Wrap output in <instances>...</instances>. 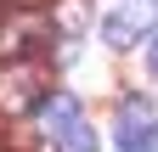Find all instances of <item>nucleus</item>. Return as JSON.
<instances>
[{
  "instance_id": "nucleus-4",
  "label": "nucleus",
  "mask_w": 158,
  "mask_h": 152,
  "mask_svg": "<svg viewBox=\"0 0 158 152\" xmlns=\"http://www.w3.org/2000/svg\"><path fill=\"white\" fill-rule=\"evenodd\" d=\"M45 40H51L45 17H40V11H23L17 23H0V62H28Z\"/></svg>"
},
{
  "instance_id": "nucleus-3",
  "label": "nucleus",
  "mask_w": 158,
  "mask_h": 152,
  "mask_svg": "<svg viewBox=\"0 0 158 152\" xmlns=\"http://www.w3.org/2000/svg\"><path fill=\"white\" fill-rule=\"evenodd\" d=\"M152 28V0H118V6L102 17V40L113 51H130V45H141V34Z\"/></svg>"
},
{
  "instance_id": "nucleus-7",
  "label": "nucleus",
  "mask_w": 158,
  "mask_h": 152,
  "mask_svg": "<svg viewBox=\"0 0 158 152\" xmlns=\"http://www.w3.org/2000/svg\"><path fill=\"white\" fill-rule=\"evenodd\" d=\"M147 68H152V79H158V34L147 40Z\"/></svg>"
},
{
  "instance_id": "nucleus-1",
  "label": "nucleus",
  "mask_w": 158,
  "mask_h": 152,
  "mask_svg": "<svg viewBox=\"0 0 158 152\" xmlns=\"http://www.w3.org/2000/svg\"><path fill=\"white\" fill-rule=\"evenodd\" d=\"M45 90H51V79H45V68L34 62H6V73H0V113L6 118H23V113H34V107H45Z\"/></svg>"
},
{
  "instance_id": "nucleus-6",
  "label": "nucleus",
  "mask_w": 158,
  "mask_h": 152,
  "mask_svg": "<svg viewBox=\"0 0 158 152\" xmlns=\"http://www.w3.org/2000/svg\"><path fill=\"white\" fill-rule=\"evenodd\" d=\"M51 141H56V152H96V135H90V124H85V118H73L68 130H56Z\"/></svg>"
},
{
  "instance_id": "nucleus-2",
  "label": "nucleus",
  "mask_w": 158,
  "mask_h": 152,
  "mask_svg": "<svg viewBox=\"0 0 158 152\" xmlns=\"http://www.w3.org/2000/svg\"><path fill=\"white\" fill-rule=\"evenodd\" d=\"M113 141H118V152H158V113H152L147 96H124L118 102Z\"/></svg>"
},
{
  "instance_id": "nucleus-5",
  "label": "nucleus",
  "mask_w": 158,
  "mask_h": 152,
  "mask_svg": "<svg viewBox=\"0 0 158 152\" xmlns=\"http://www.w3.org/2000/svg\"><path fill=\"white\" fill-rule=\"evenodd\" d=\"M40 113H45V130L56 135V130H68V124L79 118V102L68 96V90H51V96H45V107H40Z\"/></svg>"
},
{
  "instance_id": "nucleus-8",
  "label": "nucleus",
  "mask_w": 158,
  "mask_h": 152,
  "mask_svg": "<svg viewBox=\"0 0 158 152\" xmlns=\"http://www.w3.org/2000/svg\"><path fill=\"white\" fill-rule=\"evenodd\" d=\"M11 6H23V11H40V6H45V0H11Z\"/></svg>"
},
{
  "instance_id": "nucleus-9",
  "label": "nucleus",
  "mask_w": 158,
  "mask_h": 152,
  "mask_svg": "<svg viewBox=\"0 0 158 152\" xmlns=\"http://www.w3.org/2000/svg\"><path fill=\"white\" fill-rule=\"evenodd\" d=\"M0 17H6V0H0Z\"/></svg>"
}]
</instances>
